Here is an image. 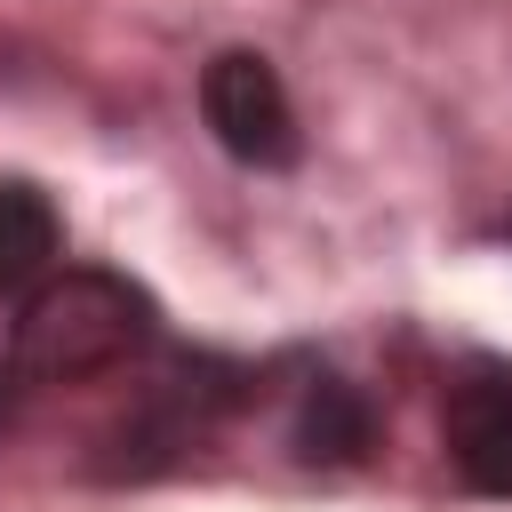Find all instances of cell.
<instances>
[{
  "instance_id": "obj_5",
  "label": "cell",
  "mask_w": 512,
  "mask_h": 512,
  "mask_svg": "<svg viewBox=\"0 0 512 512\" xmlns=\"http://www.w3.org/2000/svg\"><path fill=\"white\" fill-rule=\"evenodd\" d=\"M56 240H64V224H56L48 192L24 184V176H8L0 184V296L8 288H32L56 264Z\"/></svg>"
},
{
  "instance_id": "obj_2",
  "label": "cell",
  "mask_w": 512,
  "mask_h": 512,
  "mask_svg": "<svg viewBox=\"0 0 512 512\" xmlns=\"http://www.w3.org/2000/svg\"><path fill=\"white\" fill-rule=\"evenodd\" d=\"M200 120L216 128V144L240 168H288L304 152L296 104H288L272 56H256V48H224V56L200 64Z\"/></svg>"
},
{
  "instance_id": "obj_1",
  "label": "cell",
  "mask_w": 512,
  "mask_h": 512,
  "mask_svg": "<svg viewBox=\"0 0 512 512\" xmlns=\"http://www.w3.org/2000/svg\"><path fill=\"white\" fill-rule=\"evenodd\" d=\"M152 296L128 280V272H56L24 296L16 312V336H8V368L24 384H88V376H112L120 360H136L152 344Z\"/></svg>"
},
{
  "instance_id": "obj_3",
  "label": "cell",
  "mask_w": 512,
  "mask_h": 512,
  "mask_svg": "<svg viewBox=\"0 0 512 512\" xmlns=\"http://www.w3.org/2000/svg\"><path fill=\"white\" fill-rule=\"evenodd\" d=\"M440 440L472 496H512V360H464L448 376Z\"/></svg>"
},
{
  "instance_id": "obj_4",
  "label": "cell",
  "mask_w": 512,
  "mask_h": 512,
  "mask_svg": "<svg viewBox=\"0 0 512 512\" xmlns=\"http://www.w3.org/2000/svg\"><path fill=\"white\" fill-rule=\"evenodd\" d=\"M368 440H376L368 400L344 376H312L296 400V456L304 464H352V456H368Z\"/></svg>"
}]
</instances>
